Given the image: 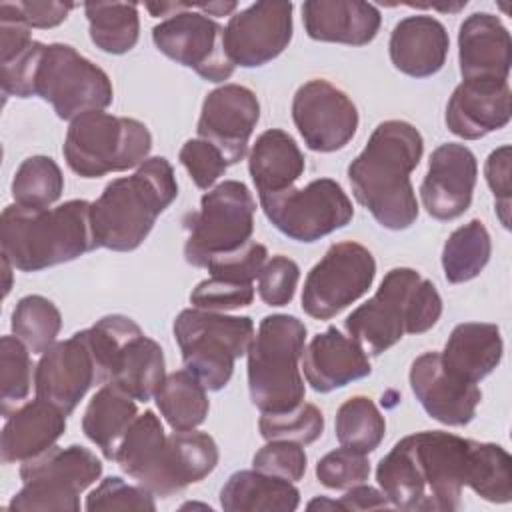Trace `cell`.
<instances>
[{"mask_svg":"<svg viewBox=\"0 0 512 512\" xmlns=\"http://www.w3.org/2000/svg\"><path fill=\"white\" fill-rule=\"evenodd\" d=\"M256 200L240 180H224L200 200V210L184 218L188 238L184 258L196 268L222 254L240 250L252 240Z\"/></svg>","mask_w":512,"mask_h":512,"instance_id":"obj_12","label":"cell"},{"mask_svg":"<svg viewBox=\"0 0 512 512\" xmlns=\"http://www.w3.org/2000/svg\"><path fill=\"white\" fill-rule=\"evenodd\" d=\"M64 190L60 166L50 156H28L22 160L12 178L14 204L28 210L50 208Z\"/></svg>","mask_w":512,"mask_h":512,"instance_id":"obj_36","label":"cell"},{"mask_svg":"<svg viewBox=\"0 0 512 512\" xmlns=\"http://www.w3.org/2000/svg\"><path fill=\"white\" fill-rule=\"evenodd\" d=\"M304 344L306 326L296 316L270 314L260 320L246 356L250 400L262 414L288 412L304 402Z\"/></svg>","mask_w":512,"mask_h":512,"instance_id":"obj_7","label":"cell"},{"mask_svg":"<svg viewBox=\"0 0 512 512\" xmlns=\"http://www.w3.org/2000/svg\"><path fill=\"white\" fill-rule=\"evenodd\" d=\"M424 140L406 120H384L364 150L350 162L348 180L354 198L386 230H406L418 218V200L410 182L420 164Z\"/></svg>","mask_w":512,"mask_h":512,"instance_id":"obj_2","label":"cell"},{"mask_svg":"<svg viewBox=\"0 0 512 512\" xmlns=\"http://www.w3.org/2000/svg\"><path fill=\"white\" fill-rule=\"evenodd\" d=\"M502 352L504 344L496 324L462 322L450 332L440 358L452 374L478 384L500 364Z\"/></svg>","mask_w":512,"mask_h":512,"instance_id":"obj_28","label":"cell"},{"mask_svg":"<svg viewBox=\"0 0 512 512\" xmlns=\"http://www.w3.org/2000/svg\"><path fill=\"white\" fill-rule=\"evenodd\" d=\"M90 40L106 54L130 52L140 36L138 4L134 2H86Z\"/></svg>","mask_w":512,"mask_h":512,"instance_id":"obj_34","label":"cell"},{"mask_svg":"<svg viewBox=\"0 0 512 512\" xmlns=\"http://www.w3.org/2000/svg\"><path fill=\"white\" fill-rule=\"evenodd\" d=\"M292 2H256L230 16L224 28V50L234 66L258 68L278 58L290 44Z\"/></svg>","mask_w":512,"mask_h":512,"instance_id":"obj_17","label":"cell"},{"mask_svg":"<svg viewBox=\"0 0 512 512\" xmlns=\"http://www.w3.org/2000/svg\"><path fill=\"white\" fill-rule=\"evenodd\" d=\"M492 240L486 226L474 218L458 226L444 242L442 270L450 284L474 280L488 264Z\"/></svg>","mask_w":512,"mask_h":512,"instance_id":"obj_35","label":"cell"},{"mask_svg":"<svg viewBox=\"0 0 512 512\" xmlns=\"http://www.w3.org/2000/svg\"><path fill=\"white\" fill-rule=\"evenodd\" d=\"M306 452L302 444L290 440H266V444L252 456L254 470L298 482L306 474Z\"/></svg>","mask_w":512,"mask_h":512,"instance_id":"obj_44","label":"cell"},{"mask_svg":"<svg viewBox=\"0 0 512 512\" xmlns=\"http://www.w3.org/2000/svg\"><path fill=\"white\" fill-rule=\"evenodd\" d=\"M102 474V462L84 446H52L22 462V488L12 496V512H78L80 494Z\"/></svg>","mask_w":512,"mask_h":512,"instance_id":"obj_10","label":"cell"},{"mask_svg":"<svg viewBox=\"0 0 512 512\" xmlns=\"http://www.w3.org/2000/svg\"><path fill=\"white\" fill-rule=\"evenodd\" d=\"M152 16H166L152 28L154 46L208 82H224L234 64L224 50V26L198 10V2L146 4Z\"/></svg>","mask_w":512,"mask_h":512,"instance_id":"obj_11","label":"cell"},{"mask_svg":"<svg viewBox=\"0 0 512 512\" xmlns=\"http://www.w3.org/2000/svg\"><path fill=\"white\" fill-rule=\"evenodd\" d=\"M258 430L264 440H290L308 446L322 436L324 416L318 406L302 402L288 412H264L258 420Z\"/></svg>","mask_w":512,"mask_h":512,"instance_id":"obj_41","label":"cell"},{"mask_svg":"<svg viewBox=\"0 0 512 512\" xmlns=\"http://www.w3.org/2000/svg\"><path fill=\"white\" fill-rule=\"evenodd\" d=\"M298 280V264L284 254H276L266 260L258 274V296L268 306H286L294 298Z\"/></svg>","mask_w":512,"mask_h":512,"instance_id":"obj_46","label":"cell"},{"mask_svg":"<svg viewBox=\"0 0 512 512\" xmlns=\"http://www.w3.org/2000/svg\"><path fill=\"white\" fill-rule=\"evenodd\" d=\"M12 332L32 354L46 352L62 328V316L56 304L40 294H28L12 310Z\"/></svg>","mask_w":512,"mask_h":512,"instance_id":"obj_38","label":"cell"},{"mask_svg":"<svg viewBox=\"0 0 512 512\" xmlns=\"http://www.w3.org/2000/svg\"><path fill=\"white\" fill-rule=\"evenodd\" d=\"M508 80H462L448 104L444 122L448 130L464 140H478L510 122Z\"/></svg>","mask_w":512,"mask_h":512,"instance_id":"obj_22","label":"cell"},{"mask_svg":"<svg viewBox=\"0 0 512 512\" xmlns=\"http://www.w3.org/2000/svg\"><path fill=\"white\" fill-rule=\"evenodd\" d=\"M300 490L294 482L260 470H238L220 488V506L226 512H294Z\"/></svg>","mask_w":512,"mask_h":512,"instance_id":"obj_30","label":"cell"},{"mask_svg":"<svg viewBox=\"0 0 512 512\" xmlns=\"http://www.w3.org/2000/svg\"><path fill=\"white\" fill-rule=\"evenodd\" d=\"M96 384H102V378L86 330L54 342L40 354L34 368L36 396L54 404L66 416L76 410L86 392Z\"/></svg>","mask_w":512,"mask_h":512,"instance_id":"obj_18","label":"cell"},{"mask_svg":"<svg viewBox=\"0 0 512 512\" xmlns=\"http://www.w3.org/2000/svg\"><path fill=\"white\" fill-rule=\"evenodd\" d=\"M16 16L28 28H54L68 18V12L74 8L72 2L56 0H32V2H12Z\"/></svg>","mask_w":512,"mask_h":512,"instance_id":"obj_51","label":"cell"},{"mask_svg":"<svg viewBox=\"0 0 512 512\" xmlns=\"http://www.w3.org/2000/svg\"><path fill=\"white\" fill-rule=\"evenodd\" d=\"M90 206L88 200H68L46 210L6 206L0 216L2 256L20 272H38L80 258L96 248Z\"/></svg>","mask_w":512,"mask_h":512,"instance_id":"obj_5","label":"cell"},{"mask_svg":"<svg viewBox=\"0 0 512 512\" xmlns=\"http://www.w3.org/2000/svg\"><path fill=\"white\" fill-rule=\"evenodd\" d=\"M302 368L306 382L320 394L344 388L372 372L368 354L336 326H328L310 340L302 354Z\"/></svg>","mask_w":512,"mask_h":512,"instance_id":"obj_24","label":"cell"},{"mask_svg":"<svg viewBox=\"0 0 512 512\" xmlns=\"http://www.w3.org/2000/svg\"><path fill=\"white\" fill-rule=\"evenodd\" d=\"M138 416V406L132 396L116 384L106 382L90 398L84 416L82 432L94 442L106 460H114L120 440Z\"/></svg>","mask_w":512,"mask_h":512,"instance_id":"obj_32","label":"cell"},{"mask_svg":"<svg viewBox=\"0 0 512 512\" xmlns=\"http://www.w3.org/2000/svg\"><path fill=\"white\" fill-rule=\"evenodd\" d=\"M166 378L164 350L142 330L130 336L114 356L110 380L136 402H148Z\"/></svg>","mask_w":512,"mask_h":512,"instance_id":"obj_31","label":"cell"},{"mask_svg":"<svg viewBox=\"0 0 512 512\" xmlns=\"http://www.w3.org/2000/svg\"><path fill=\"white\" fill-rule=\"evenodd\" d=\"M184 370L206 390H222L234 372V362L248 354L254 340L250 316H228L200 308L182 310L172 324Z\"/></svg>","mask_w":512,"mask_h":512,"instance_id":"obj_8","label":"cell"},{"mask_svg":"<svg viewBox=\"0 0 512 512\" xmlns=\"http://www.w3.org/2000/svg\"><path fill=\"white\" fill-rule=\"evenodd\" d=\"M476 440L424 430L398 440L376 466V482L390 506L414 512H454L462 506Z\"/></svg>","mask_w":512,"mask_h":512,"instance_id":"obj_1","label":"cell"},{"mask_svg":"<svg viewBox=\"0 0 512 512\" xmlns=\"http://www.w3.org/2000/svg\"><path fill=\"white\" fill-rule=\"evenodd\" d=\"M218 458V446L208 432L166 434L152 410L134 418L114 456L124 474L160 498L204 480L214 472Z\"/></svg>","mask_w":512,"mask_h":512,"instance_id":"obj_3","label":"cell"},{"mask_svg":"<svg viewBox=\"0 0 512 512\" xmlns=\"http://www.w3.org/2000/svg\"><path fill=\"white\" fill-rule=\"evenodd\" d=\"M260 206L276 230L296 242H316L354 218V206L332 178H318L304 188L262 194Z\"/></svg>","mask_w":512,"mask_h":512,"instance_id":"obj_14","label":"cell"},{"mask_svg":"<svg viewBox=\"0 0 512 512\" xmlns=\"http://www.w3.org/2000/svg\"><path fill=\"white\" fill-rule=\"evenodd\" d=\"M478 176L474 152L456 142L440 144L428 162V172L420 184V200L436 220H456L470 204Z\"/></svg>","mask_w":512,"mask_h":512,"instance_id":"obj_20","label":"cell"},{"mask_svg":"<svg viewBox=\"0 0 512 512\" xmlns=\"http://www.w3.org/2000/svg\"><path fill=\"white\" fill-rule=\"evenodd\" d=\"M486 182L496 200V212L504 228H508V212H510V146L504 144L490 152L484 164Z\"/></svg>","mask_w":512,"mask_h":512,"instance_id":"obj_49","label":"cell"},{"mask_svg":"<svg viewBox=\"0 0 512 512\" xmlns=\"http://www.w3.org/2000/svg\"><path fill=\"white\" fill-rule=\"evenodd\" d=\"M458 64L462 80H508L512 40L502 20L490 12H474L458 30Z\"/></svg>","mask_w":512,"mask_h":512,"instance_id":"obj_23","label":"cell"},{"mask_svg":"<svg viewBox=\"0 0 512 512\" xmlns=\"http://www.w3.org/2000/svg\"><path fill=\"white\" fill-rule=\"evenodd\" d=\"M154 400L174 432L196 430L210 410L206 388L188 370L166 374L154 394Z\"/></svg>","mask_w":512,"mask_h":512,"instance_id":"obj_33","label":"cell"},{"mask_svg":"<svg viewBox=\"0 0 512 512\" xmlns=\"http://www.w3.org/2000/svg\"><path fill=\"white\" fill-rule=\"evenodd\" d=\"M450 48L444 24L426 14L402 18L390 34L388 52L396 70L412 78H428L442 70Z\"/></svg>","mask_w":512,"mask_h":512,"instance_id":"obj_26","label":"cell"},{"mask_svg":"<svg viewBox=\"0 0 512 512\" xmlns=\"http://www.w3.org/2000/svg\"><path fill=\"white\" fill-rule=\"evenodd\" d=\"M390 502L384 496L382 490L374 486L356 484L352 488H346V494H342L338 500H328V498H314L308 502V510H382L388 508Z\"/></svg>","mask_w":512,"mask_h":512,"instance_id":"obj_50","label":"cell"},{"mask_svg":"<svg viewBox=\"0 0 512 512\" xmlns=\"http://www.w3.org/2000/svg\"><path fill=\"white\" fill-rule=\"evenodd\" d=\"M376 276L372 252L352 240L332 244L312 266L302 288V310L316 320H330L362 298Z\"/></svg>","mask_w":512,"mask_h":512,"instance_id":"obj_15","label":"cell"},{"mask_svg":"<svg viewBox=\"0 0 512 512\" xmlns=\"http://www.w3.org/2000/svg\"><path fill=\"white\" fill-rule=\"evenodd\" d=\"M268 260V250L264 244L250 240L240 250H234L230 254H222L212 258L206 264V270L210 276L234 282V284H252L254 278H258L262 266Z\"/></svg>","mask_w":512,"mask_h":512,"instance_id":"obj_45","label":"cell"},{"mask_svg":"<svg viewBox=\"0 0 512 512\" xmlns=\"http://www.w3.org/2000/svg\"><path fill=\"white\" fill-rule=\"evenodd\" d=\"M334 430L342 446L370 454L384 440L386 420L368 396H352L338 408Z\"/></svg>","mask_w":512,"mask_h":512,"instance_id":"obj_37","label":"cell"},{"mask_svg":"<svg viewBox=\"0 0 512 512\" xmlns=\"http://www.w3.org/2000/svg\"><path fill=\"white\" fill-rule=\"evenodd\" d=\"M468 488L492 504L512 500V458L500 444L476 440Z\"/></svg>","mask_w":512,"mask_h":512,"instance_id":"obj_39","label":"cell"},{"mask_svg":"<svg viewBox=\"0 0 512 512\" xmlns=\"http://www.w3.org/2000/svg\"><path fill=\"white\" fill-rule=\"evenodd\" d=\"M66 430V414L54 404L36 396L6 416L0 436V454L4 464L32 460L52 446Z\"/></svg>","mask_w":512,"mask_h":512,"instance_id":"obj_27","label":"cell"},{"mask_svg":"<svg viewBox=\"0 0 512 512\" xmlns=\"http://www.w3.org/2000/svg\"><path fill=\"white\" fill-rule=\"evenodd\" d=\"M84 508L94 510H156L154 494L144 486H132L120 476L104 478L88 496Z\"/></svg>","mask_w":512,"mask_h":512,"instance_id":"obj_43","label":"cell"},{"mask_svg":"<svg viewBox=\"0 0 512 512\" xmlns=\"http://www.w3.org/2000/svg\"><path fill=\"white\" fill-rule=\"evenodd\" d=\"M302 22L312 40L364 46L376 38L382 16L370 2L308 0L302 4Z\"/></svg>","mask_w":512,"mask_h":512,"instance_id":"obj_25","label":"cell"},{"mask_svg":"<svg viewBox=\"0 0 512 512\" xmlns=\"http://www.w3.org/2000/svg\"><path fill=\"white\" fill-rule=\"evenodd\" d=\"M292 120L304 144L314 152L344 148L360 122L350 96L324 78H312L294 92Z\"/></svg>","mask_w":512,"mask_h":512,"instance_id":"obj_16","label":"cell"},{"mask_svg":"<svg viewBox=\"0 0 512 512\" xmlns=\"http://www.w3.org/2000/svg\"><path fill=\"white\" fill-rule=\"evenodd\" d=\"M150 150L152 134L144 122L102 110L74 118L62 146L68 168L80 178L130 170L148 160Z\"/></svg>","mask_w":512,"mask_h":512,"instance_id":"obj_9","label":"cell"},{"mask_svg":"<svg viewBox=\"0 0 512 512\" xmlns=\"http://www.w3.org/2000/svg\"><path fill=\"white\" fill-rule=\"evenodd\" d=\"M368 476H370L368 456L348 446H340L324 454L316 462V478L322 486L330 490L352 488L356 484L366 482Z\"/></svg>","mask_w":512,"mask_h":512,"instance_id":"obj_42","label":"cell"},{"mask_svg":"<svg viewBox=\"0 0 512 512\" xmlns=\"http://www.w3.org/2000/svg\"><path fill=\"white\" fill-rule=\"evenodd\" d=\"M32 96L48 102L56 116L74 120L92 110H104L112 104L114 90L108 74L84 58L70 44H44L34 76Z\"/></svg>","mask_w":512,"mask_h":512,"instance_id":"obj_13","label":"cell"},{"mask_svg":"<svg viewBox=\"0 0 512 512\" xmlns=\"http://www.w3.org/2000/svg\"><path fill=\"white\" fill-rule=\"evenodd\" d=\"M176 196L174 168L164 156H152L134 174L108 182L90 206L96 248L114 252L136 250Z\"/></svg>","mask_w":512,"mask_h":512,"instance_id":"obj_4","label":"cell"},{"mask_svg":"<svg viewBox=\"0 0 512 512\" xmlns=\"http://www.w3.org/2000/svg\"><path fill=\"white\" fill-rule=\"evenodd\" d=\"M258 120L260 102L256 94L240 84H224L206 94L196 132L212 142L230 166L244 160Z\"/></svg>","mask_w":512,"mask_h":512,"instance_id":"obj_19","label":"cell"},{"mask_svg":"<svg viewBox=\"0 0 512 512\" xmlns=\"http://www.w3.org/2000/svg\"><path fill=\"white\" fill-rule=\"evenodd\" d=\"M442 316V298L436 286L414 268H392L376 294L352 310L346 332L370 356L390 350L404 334H424Z\"/></svg>","mask_w":512,"mask_h":512,"instance_id":"obj_6","label":"cell"},{"mask_svg":"<svg viewBox=\"0 0 512 512\" xmlns=\"http://www.w3.org/2000/svg\"><path fill=\"white\" fill-rule=\"evenodd\" d=\"M410 388L426 414L446 426H466L476 416L482 392L476 384L452 374L440 352H424L410 366Z\"/></svg>","mask_w":512,"mask_h":512,"instance_id":"obj_21","label":"cell"},{"mask_svg":"<svg viewBox=\"0 0 512 512\" xmlns=\"http://www.w3.org/2000/svg\"><path fill=\"white\" fill-rule=\"evenodd\" d=\"M2 266H4V274H6V284H4V296H8V292H10V288H12V284H10V276H12V264H10V260L6 258V256H2Z\"/></svg>","mask_w":512,"mask_h":512,"instance_id":"obj_52","label":"cell"},{"mask_svg":"<svg viewBox=\"0 0 512 512\" xmlns=\"http://www.w3.org/2000/svg\"><path fill=\"white\" fill-rule=\"evenodd\" d=\"M32 362L30 350L18 336L0 338V398L2 414L8 416L30 394Z\"/></svg>","mask_w":512,"mask_h":512,"instance_id":"obj_40","label":"cell"},{"mask_svg":"<svg viewBox=\"0 0 512 512\" xmlns=\"http://www.w3.org/2000/svg\"><path fill=\"white\" fill-rule=\"evenodd\" d=\"M304 168L306 160L296 140L280 128L262 132L248 154V172L258 196L292 188Z\"/></svg>","mask_w":512,"mask_h":512,"instance_id":"obj_29","label":"cell"},{"mask_svg":"<svg viewBox=\"0 0 512 512\" xmlns=\"http://www.w3.org/2000/svg\"><path fill=\"white\" fill-rule=\"evenodd\" d=\"M254 300L252 284H234L220 278H206L196 284L190 292V302L194 308L212 310V312H228L236 308L250 306Z\"/></svg>","mask_w":512,"mask_h":512,"instance_id":"obj_48","label":"cell"},{"mask_svg":"<svg viewBox=\"0 0 512 512\" xmlns=\"http://www.w3.org/2000/svg\"><path fill=\"white\" fill-rule=\"evenodd\" d=\"M178 160L190 174L192 182L202 190L212 188V184L228 168L224 154L212 142H208L204 138L186 140L178 152Z\"/></svg>","mask_w":512,"mask_h":512,"instance_id":"obj_47","label":"cell"}]
</instances>
